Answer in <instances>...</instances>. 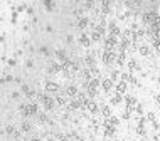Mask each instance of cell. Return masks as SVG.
<instances>
[{"mask_svg":"<svg viewBox=\"0 0 160 141\" xmlns=\"http://www.w3.org/2000/svg\"><path fill=\"white\" fill-rule=\"evenodd\" d=\"M120 101H121V94H120V93H116V96L111 99V102H113V104H118Z\"/></svg>","mask_w":160,"mask_h":141,"instance_id":"obj_21","label":"cell"},{"mask_svg":"<svg viewBox=\"0 0 160 141\" xmlns=\"http://www.w3.org/2000/svg\"><path fill=\"white\" fill-rule=\"evenodd\" d=\"M7 133H15V129H14V126H8V128H7Z\"/></svg>","mask_w":160,"mask_h":141,"instance_id":"obj_29","label":"cell"},{"mask_svg":"<svg viewBox=\"0 0 160 141\" xmlns=\"http://www.w3.org/2000/svg\"><path fill=\"white\" fill-rule=\"evenodd\" d=\"M104 133H106V136H111L115 133V128L113 126H104Z\"/></svg>","mask_w":160,"mask_h":141,"instance_id":"obj_16","label":"cell"},{"mask_svg":"<svg viewBox=\"0 0 160 141\" xmlns=\"http://www.w3.org/2000/svg\"><path fill=\"white\" fill-rule=\"evenodd\" d=\"M101 113H103V116H106V118H110V116H111V111H110V108H108V106H104V108L101 109Z\"/></svg>","mask_w":160,"mask_h":141,"instance_id":"obj_17","label":"cell"},{"mask_svg":"<svg viewBox=\"0 0 160 141\" xmlns=\"http://www.w3.org/2000/svg\"><path fill=\"white\" fill-rule=\"evenodd\" d=\"M42 102H44V106H46V108H47V109H51L52 106H54V101H52V97H49V96H46Z\"/></svg>","mask_w":160,"mask_h":141,"instance_id":"obj_9","label":"cell"},{"mask_svg":"<svg viewBox=\"0 0 160 141\" xmlns=\"http://www.w3.org/2000/svg\"><path fill=\"white\" fill-rule=\"evenodd\" d=\"M101 35H103V34L98 32V30L94 29V30H93V34H91V39H93V40H100V39H101Z\"/></svg>","mask_w":160,"mask_h":141,"instance_id":"obj_14","label":"cell"},{"mask_svg":"<svg viewBox=\"0 0 160 141\" xmlns=\"http://www.w3.org/2000/svg\"><path fill=\"white\" fill-rule=\"evenodd\" d=\"M79 42L84 45V47H88L89 44H91V40H89V35H86V34H83V35L79 37Z\"/></svg>","mask_w":160,"mask_h":141,"instance_id":"obj_6","label":"cell"},{"mask_svg":"<svg viewBox=\"0 0 160 141\" xmlns=\"http://www.w3.org/2000/svg\"><path fill=\"white\" fill-rule=\"evenodd\" d=\"M56 57H57L59 60H64V59H66V52L59 49V50H56Z\"/></svg>","mask_w":160,"mask_h":141,"instance_id":"obj_15","label":"cell"},{"mask_svg":"<svg viewBox=\"0 0 160 141\" xmlns=\"http://www.w3.org/2000/svg\"><path fill=\"white\" fill-rule=\"evenodd\" d=\"M57 104H61V106L66 104V96H57Z\"/></svg>","mask_w":160,"mask_h":141,"instance_id":"obj_23","label":"cell"},{"mask_svg":"<svg viewBox=\"0 0 160 141\" xmlns=\"http://www.w3.org/2000/svg\"><path fill=\"white\" fill-rule=\"evenodd\" d=\"M76 141H83V138H76Z\"/></svg>","mask_w":160,"mask_h":141,"instance_id":"obj_32","label":"cell"},{"mask_svg":"<svg viewBox=\"0 0 160 141\" xmlns=\"http://www.w3.org/2000/svg\"><path fill=\"white\" fill-rule=\"evenodd\" d=\"M30 123H27V121H24V123H22V131H30Z\"/></svg>","mask_w":160,"mask_h":141,"instance_id":"obj_20","label":"cell"},{"mask_svg":"<svg viewBox=\"0 0 160 141\" xmlns=\"http://www.w3.org/2000/svg\"><path fill=\"white\" fill-rule=\"evenodd\" d=\"M135 104V97H132V96H126V106H128V111L132 109V106Z\"/></svg>","mask_w":160,"mask_h":141,"instance_id":"obj_13","label":"cell"},{"mask_svg":"<svg viewBox=\"0 0 160 141\" xmlns=\"http://www.w3.org/2000/svg\"><path fill=\"white\" fill-rule=\"evenodd\" d=\"M66 94H68V96H71V97H78V87L76 86H69L68 87V91H66Z\"/></svg>","mask_w":160,"mask_h":141,"instance_id":"obj_5","label":"cell"},{"mask_svg":"<svg viewBox=\"0 0 160 141\" xmlns=\"http://www.w3.org/2000/svg\"><path fill=\"white\" fill-rule=\"evenodd\" d=\"M104 47H106V50H113L115 47H118V39H115V37L110 35L108 39L104 40Z\"/></svg>","mask_w":160,"mask_h":141,"instance_id":"obj_2","label":"cell"},{"mask_svg":"<svg viewBox=\"0 0 160 141\" xmlns=\"http://www.w3.org/2000/svg\"><path fill=\"white\" fill-rule=\"evenodd\" d=\"M30 141H40V139H37V138H32V139Z\"/></svg>","mask_w":160,"mask_h":141,"instance_id":"obj_31","label":"cell"},{"mask_svg":"<svg viewBox=\"0 0 160 141\" xmlns=\"http://www.w3.org/2000/svg\"><path fill=\"white\" fill-rule=\"evenodd\" d=\"M94 94H96V89H88V96L89 97H93Z\"/></svg>","mask_w":160,"mask_h":141,"instance_id":"obj_27","label":"cell"},{"mask_svg":"<svg viewBox=\"0 0 160 141\" xmlns=\"http://www.w3.org/2000/svg\"><path fill=\"white\" fill-rule=\"evenodd\" d=\"M20 111L24 113V116L36 114L37 113V104H36V102H32V104H27V106H20Z\"/></svg>","mask_w":160,"mask_h":141,"instance_id":"obj_1","label":"cell"},{"mask_svg":"<svg viewBox=\"0 0 160 141\" xmlns=\"http://www.w3.org/2000/svg\"><path fill=\"white\" fill-rule=\"evenodd\" d=\"M57 89H59V86L56 82H47L46 84V93H56Z\"/></svg>","mask_w":160,"mask_h":141,"instance_id":"obj_4","label":"cell"},{"mask_svg":"<svg viewBox=\"0 0 160 141\" xmlns=\"http://www.w3.org/2000/svg\"><path fill=\"white\" fill-rule=\"evenodd\" d=\"M86 25H88V19H86V17H81V19L78 20V27H79V29H84Z\"/></svg>","mask_w":160,"mask_h":141,"instance_id":"obj_12","label":"cell"},{"mask_svg":"<svg viewBox=\"0 0 160 141\" xmlns=\"http://www.w3.org/2000/svg\"><path fill=\"white\" fill-rule=\"evenodd\" d=\"M128 7H130V8H138V7H140V2H128Z\"/></svg>","mask_w":160,"mask_h":141,"instance_id":"obj_22","label":"cell"},{"mask_svg":"<svg viewBox=\"0 0 160 141\" xmlns=\"http://www.w3.org/2000/svg\"><path fill=\"white\" fill-rule=\"evenodd\" d=\"M121 79H123V81H130V79H132L133 81V77L130 76V74H123V76H121Z\"/></svg>","mask_w":160,"mask_h":141,"instance_id":"obj_26","label":"cell"},{"mask_svg":"<svg viewBox=\"0 0 160 141\" xmlns=\"http://www.w3.org/2000/svg\"><path fill=\"white\" fill-rule=\"evenodd\" d=\"M103 60L106 62V64H111L113 60H116V54L113 52V50H104V54H103Z\"/></svg>","mask_w":160,"mask_h":141,"instance_id":"obj_3","label":"cell"},{"mask_svg":"<svg viewBox=\"0 0 160 141\" xmlns=\"http://www.w3.org/2000/svg\"><path fill=\"white\" fill-rule=\"evenodd\" d=\"M49 71H51V72H57V71H62V66L57 64V62H52L51 67H49Z\"/></svg>","mask_w":160,"mask_h":141,"instance_id":"obj_10","label":"cell"},{"mask_svg":"<svg viewBox=\"0 0 160 141\" xmlns=\"http://www.w3.org/2000/svg\"><path fill=\"white\" fill-rule=\"evenodd\" d=\"M123 118H125V119H128V118H130V111H125V113H123Z\"/></svg>","mask_w":160,"mask_h":141,"instance_id":"obj_30","label":"cell"},{"mask_svg":"<svg viewBox=\"0 0 160 141\" xmlns=\"http://www.w3.org/2000/svg\"><path fill=\"white\" fill-rule=\"evenodd\" d=\"M128 67H130V71H133V69H138L136 60H130V62H128Z\"/></svg>","mask_w":160,"mask_h":141,"instance_id":"obj_19","label":"cell"},{"mask_svg":"<svg viewBox=\"0 0 160 141\" xmlns=\"http://www.w3.org/2000/svg\"><path fill=\"white\" fill-rule=\"evenodd\" d=\"M136 131H138V134H145V129H143V126H138V129H136Z\"/></svg>","mask_w":160,"mask_h":141,"instance_id":"obj_28","label":"cell"},{"mask_svg":"<svg viewBox=\"0 0 160 141\" xmlns=\"http://www.w3.org/2000/svg\"><path fill=\"white\" fill-rule=\"evenodd\" d=\"M126 91V82L125 81H121V82H118V86H116V93H125Z\"/></svg>","mask_w":160,"mask_h":141,"instance_id":"obj_8","label":"cell"},{"mask_svg":"<svg viewBox=\"0 0 160 141\" xmlns=\"http://www.w3.org/2000/svg\"><path fill=\"white\" fill-rule=\"evenodd\" d=\"M101 86H103L104 91H110V89H111V86H113V81L111 79H104L103 82H101Z\"/></svg>","mask_w":160,"mask_h":141,"instance_id":"obj_7","label":"cell"},{"mask_svg":"<svg viewBox=\"0 0 160 141\" xmlns=\"http://www.w3.org/2000/svg\"><path fill=\"white\" fill-rule=\"evenodd\" d=\"M46 7L52 8V7H54V2H52V0H46Z\"/></svg>","mask_w":160,"mask_h":141,"instance_id":"obj_25","label":"cell"},{"mask_svg":"<svg viewBox=\"0 0 160 141\" xmlns=\"http://www.w3.org/2000/svg\"><path fill=\"white\" fill-rule=\"evenodd\" d=\"M86 108H88L89 111H91V113H96V102H94V101L89 99L88 102H86Z\"/></svg>","mask_w":160,"mask_h":141,"instance_id":"obj_11","label":"cell"},{"mask_svg":"<svg viewBox=\"0 0 160 141\" xmlns=\"http://www.w3.org/2000/svg\"><path fill=\"white\" fill-rule=\"evenodd\" d=\"M84 60H86V64H88V66H93V62H94L93 56H86V59H84Z\"/></svg>","mask_w":160,"mask_h":141,"instance_id":"obj_24","label":"cell"},{"mask_svg":"<svg viewBox=\"0 0 160 141\" xmlns=\"http://www.w3.org/2000/svg\"><path fill=\"white\" fill-rule=\"evenodd\" d=\"M148 52H150V49H148L147 45H142L140 47V54L142 56H148Z\"/></svg>","mask_w":160,"mask_h":141,"instance_id":"obj_18","label":"cell"}]
</instances>
